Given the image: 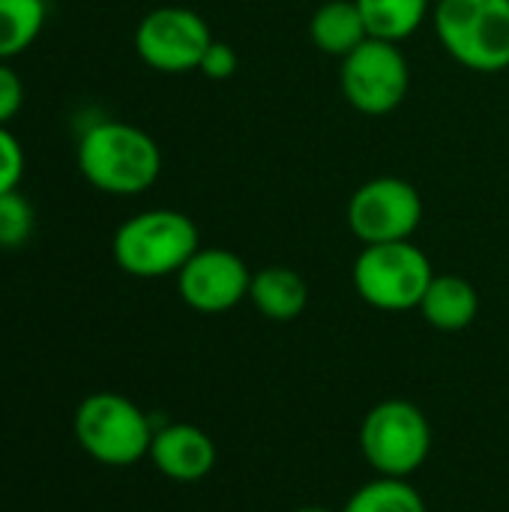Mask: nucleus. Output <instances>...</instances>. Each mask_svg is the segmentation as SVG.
<instances>
[{
    "mask_svg": "<svg viewBox=\"0 0 509 512\" xmlns=\"http://www.w3.org/2000/svg\"><path fill=\"white\" fill-rule=\"evenodd\" d=\"M294 512H336V510H330V507H315V504H309V507H297Z\"/></svg>",
    "mask_w": 509,
    "mask_h": 512,
    "instance_id": "obj_22",
    "label": "nucleus"
},
{
    "mask_svg": "<svg viewBox=\"0 0 509 512\" xmlns=\"http://www.w3.org/2000/svg\"><path fill=\"white\" fill-rule=\"evenodd\" d=\"M357 6L369 36L402 42L426 24L432 0H357Z\"/></svg>",
    "mask_w": 509,
    "mask_h": 512,
    "instance_id": "obj_15",
    "label": "nucleus"
},
{
    "mask_svg": "<svg viewBox=\"0 0 509 512\" xmlns=\"http://www.w3.org/2000/svg\"><path fill=\"white\" fill-rule=\"evenodd\" d=\"M81 177L108 195H141L162 171V150L141 126L99 120L78 138Z\"/></svg>",
    "mask_w": 509,
    "mask_h": 512,
    "instance_id": "obj_1",
    "label": "nucleus"
},
{
    "mask_svg": "<svg viewBox=\"0 0 509 512\" xmlns=\"http://www.w3.org/2000/svg\"><path fill=\"white\" fill-rule=\"evenodd\" d=\"M153 468L174 483H198L213 474L219 450L213 438L195 423H168L153 432L150 456Z\"/></svg>",
    "mask_w": 509,
    "mask_h": 512,
    "instance_id": "obj_11",
    "label": "nucleus"
},
{
    "mask_svg": "<svg viewBox=\"0 0 509 512\" xmlns=\"http://www.w3.org/2000/svg\"><path fill=\"white\" fill-rule=\"evenodd\" d=\"M210 42V24L186 6H159L135 27V54L141 63L165 75L198 69Z\"/></svg>",
    "mask_w": 509,
    "mask_h": 512,
    "instance_id": "obj_9",
    "label": "nucleus"
},
{
    "mask_svg": "<svg viewBox=\"0 0 509 512\" xmlns=\"http://www.w3.org/2000/svg\"><path fill=\"white\" fill-rule=\"evenodd\" d=\"M21 177H24V150L18 138L6 126H0V195L18 189Z\"/></svg>",
    "mask_w": 509,
    "mask_h": 512,
    "instance_id": "obj_19",
    "label": "nucleus"
},
{
    "mask_svg": "<svg viewBox=\"0 0 509 512\" xmlns=\"http://www.w3.org/2000/svg\"><path fill=\"white\" fill-rule=\"evenodd\" d=\"M24 102V84L15 75V69L6 66V60H0V126H6Z\"/></svg>",
    "mask_w": 509,
    "mask_h": 512,
    "instance_id": "obj_21",
    "label": "nucleus"
},
{
    "mask_svg": "<svg viewBox=\"0 0 509 512\" xmlns=\"http://www.w3.org/2000/svg\"><path fill=\"white\" fill-rule=\"evenodd\" d=\"M432 447V423L408 399H384L360 423V453L378 477L411 480L429 462Z\"/></svg>",
    "mask_w": 509,
    "mask_h": 512,
    "instance_id": "obj_3",
    "label": "nucleus"
},
{
    "mask_svg": "<svg viewBox=\"0 0 509 512\" xmlns=\"http://www.w3.org/2000/svg\"><path fill=\"white\" fill-rule=\"evenodd\" d=\"M435 279L429 255L414 240L363 246L351 267L357 297L378 312H411Z\"/></svg>",
    "mask_w": 509,
    "mask_h": 512,
    "instance_id": "obj_6",
    "label": "nucleus"
},
{
    "mask_svg": "<svg viewBox=\"0 0 509 512\" xmlns=\"http://www.w3.org/2000/svg\"><path fill=\"white\" fill-rule=\"evenodd\" d=\"M249 303L255 306V312L267 321L276 324H288L294 318H300L309 306V282L282 264L264 267L252 273V285H249Z\"/></svg>",
    "mask_w": 509,
    "mask_h": 512,
    "instance_id": "obj_13",
    "label": "nucleus"
},
{
    "mask_svg": "<svg viewBox=\"0 0 509 512\" xmlns=\"http://www.w3.org/2000/svg\"><path fill=\"white\" fill-rule=\"evenodd\" d=\"M339 512H429L423 495L411 480L399 477H378L354 489Z\"/></svg>",
    "mask_w": 509,
    "mask_h": 512,
    "instance_id": "obj_16",
    "label": "nucleus"
},
{
    "mask_svg": "<svg viewBox=\"0 0 509 512\" xmlns=\"http://www.w3.org/2000/svg\"><path fill=\"white\" fill-rule=\"evenodd\" d=\"M237 66H240V54L234 51V45H228L222 39H213L210 48L201 57L198 72L204 78H210V81H228V78H234Z\"/></svg>",
    "mask_w": 509,
    "mask_h": 512,
    "instance_id": "obj_20",
    "label": "nucleus"
},
{
    "mask_svg": "<svg viewBox=\"0 0 509 512\" xmlns=\"http://www.w3.org/2000/svg\"><path fill=\"white\" fill-rule=\"evenodd\" d=\"M339 87L354 111L384 117L405 102L411 90V63L399 42L369 36L342 60Z\"/></svg>",
    "mask_w": 509,
    "mask_h": 512,
    "instance_id": "obj_7",
    "label": "nucleus"
},
{
    "mask_svg": "<svg viewBox=\"0 0 509 512\" xmlns=\"http://www.w3.org/2000/svg\"><path fill=\"white\" fill-rule=\"evenodd\" d=\"M36 228V213L30 201L12 189L0 195V249H18L30 240Z\"/></svg>",
    "mask_w": 509,
    "mask_h": 512,
    "instance_id": "obj_18",
    "label": "nucleus"
},
{
    "mask_svg": "<svg viewBox=\"0 0 509 512\" xmlns=\"http://www.w3.org/2000/svg\"><path fill=\"white\" fill-rule=\"evenodd\" d=\"M252 270L231 249H198L177 273L180 300L201 315H225L249 300Z\"/></svg>",
    "mask_w": 509,
    "mask_h": 512,
    "instance_id": "obj_10",
    "label": "nucleus"
},
{
    "mask_svg": "<svg viewBox=\"0 0 509 512\" xmlns=\"http://www.w3.org/2000/svg\"><path fill=\"white\" fill-rule=\"evenodd\" d=\"M309 39L327 57L345 60L354 48L369 39L363 12L357 0H327L315 9L309 21Z\"/></svg>",
    "mask_w": 509,
    "mask_h": 512,
    "instance_id": "obj_14",
    "label": "nucleus"
},
{
    "mask_svg": "<svg viewBox=\"0 0 509 512\" xmlns=\"http://www.w3.org/2000/svg\"><path fill=\"white\" fill-rule=\"evenodd\" d=\"M72 432L93 462L129 468L150 456L156 429L132 399L120 393H93L75 408Z\"/></svg>",
    "mask_w": 509,
    "mask_h": 512,
    "instance_id": "obj_5",
    "label": "nucleus"
},
{
    "mask_svg": "<svg viewBox=\"0 0 509 512\" xmlns=\"http://www.w3.org/2000/svg\"><path fill=\"white\" fill-rule=\"evenodd\" d=\"M345 219L363 246L411 240L423 222V198L402 177H372L348 198Z\"/></svg>",
    "mask_w": 509,
    "mask_h": 512,
    "instance_id": "obj_8",
    "label": "nucleus"
},
{
    "mask_svg": "<svg viewBox=\"0 0 509 512\" xmlns=\"http://www.w3.org/2000/svg\"><path fill=\"white\" fill-rule=\"evenodd\" d=\"M48 18L45 0H0V60L27 51Z\"/></svg>",
    "mask_w": 509,
    "mask_h": 512,
    "instance_id": "obj_17",
    "label": "nucleus"
},
{
    "mask_svg": "<svg viewBox=\"0 0 509 512\" xmlns=\"http://www.w3.org/2000/svg\"><path fill=\"white\" fill-rule=\"evenodd\" d=\"M435 33L444 51L471 72L509 69V0H438Z\"/></svg>",
    "mask_w": 509,
    "mask_h": 512,
    "instance_id": "obj_4",
    "label": "nucleus"
},
{
    "mask_svg": "<svg viewBox=\"0 0 509 512\" xmlns=\"http://www.w3.org/2000/svg\"><path fill=\"white\" fill-rule=\"evenodd\" d=\"M198 249V225L186 213L168 207L135 213L114 231L111 240L114 264L135 279L177 276Z\"/></svg>",
    "mask_w": 509,
    "mask_h": 512,
    "instance_id": "obj_2",
    "label": "nucleus"
},
{
    "mask_svg": "<svg viewBox=\"0 0 509 512\" xmlns=\"http://www.w3.org/2000/svg\"><path fill=\"white\" fill-rule=\"evenodd\" d=\"M417 312L432 330L462 333L480 315V291L459 273H435Z\"/></svg>",
    "mask_w": 509,
    "mask_h": 512,
    "instance_id": "obj_12",
    "label": "nucleus"
}]
</instances>
